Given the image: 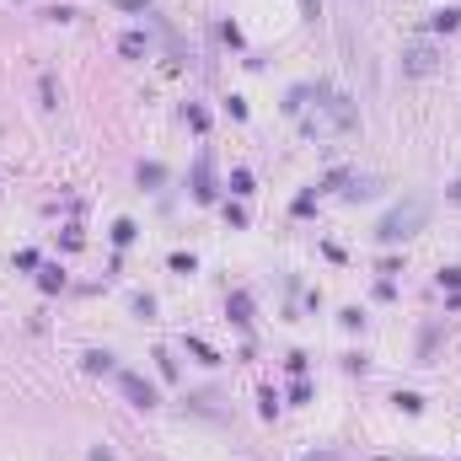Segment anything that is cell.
<instances>
[{"label":"cell","instance_id":"obj_3","mask_svg":"<svg viewBox=\"0 0 461 461\" xmlns=\"http://www.w3.org/2000/svg\"><path fill=\"white\" fill-rule=\"evenodd\" d=\"M402 65H408V75H429V70H435V49H424V43H418V49L402 54Z\"/></svg>","mask_w":461,"mask_h":461},{"label":"cell","instance_id":"obj_8","mask_svg":"<svg viewBox=\"0 0 461 461\" xmlns=\"http://www.w3.org/2000/svg\"><path fill=\"white\" fill-rule=\"evenodd\" d=\"M450 199H456V204H461V182H456V188H450Z\"/></svg>","mask_w":461,"mask_h":461},{"label":"cell","instance_id":"obj_6","mask_svg":"<svg viewBox=\"0 0 461 461\" xmlns=\"http://www.w3.org/2000/svg\"><path fill=\"white\" fill-rule=\"evenodd\" d=\"M91 461H118V456H113L108 445H97V450H91Z\"/></svg>","mask_w":461,"mask_h":461},{"label":"cell","instance_id":"obj_5","mask_svg":"<svg viewBox=\"0 0 461 461\" xmlns=\"http://www.w3.org/2000/svg\"><path fill=\"white\" fill-rule=\"evenodd\" d=\"M456 22H461V11H456V6H445V11H435V27H445V33H450Z\"/></svg>","mask_w":461,"mask_h":461},{"label":"cell","instance_id":"obj_7","mask_svg":"<svg viewBox=\"0 0 461 461\" xmlns=\"http://www.w3.org/2000/svg\"><path fill=\"white\" fill-rule=\"evenodd\" d=\"M118 6H123V11H140V6H145V0H118Z\"/></svg>","mask_w":461,"mask_h":461},{"label":"cell","instance_id":"obj_2","mask_svg":"<svg viewBox=\"0 0 461 461\" xmlns=\"http://www.w3.org/2000/svg\"><path fill=\"white\" fill-rule=\"evenodd\" d=\"M118 387H123V397H129L134 408H156V387H150L145 376H134V370H123V376H118Z\"/></svg>","mask_w":461,"mask_h":461},{"label":"cell","instance_id":"obj_4","mask_svg":"<svg viewBox=\"0 0 461 461\" xmlns=\"http://www.w3.org/2000/svg\"><path fill=\"white\" fill-rule=\"evenodd\" d=\"M118 49H123V54H145V33H123Z\"/></svg>","mask_w":461,"mask_h":461},{"label":"cell","instance_id":"obj_9","mask_svg":"<svg viewBox=\"0 0 461 461\" xmlns=\"http://www.w3.org/2000/svg\"><path fill=\"white\" fill-rule=\"evenodd\" d=\"M306 461H333V456H306Z\"/></svg>","mask_w":461,"mask_h":461},{"label":"cell","instance_id":"obj_1","mask_svg":"<svg viewBox=\"0 0 461 461\" xmlns=\"http://www.w3.org/2000/svg\"><path fill=\"white\" fill-rule=\"evenodd\" d=\"M424 220H429V204H424V199H408L402 209H391V215H387V226H381V242H397V236H413V230L424 226Z\"/></svg>","mask_w":461,"mask_h":461}]
</instances>
